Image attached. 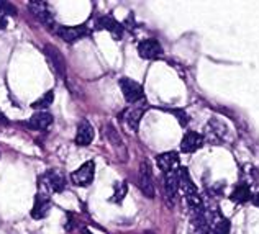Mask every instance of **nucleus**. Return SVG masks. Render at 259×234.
I'll return each mask as SVG.
<instances>
[{"label": "nucleus", "instance_id": "obj_3", "mask_svg": "<svg viewBox=\"0 0 259 234\" xmlns=\"http://www.w3.org/2000/svg\"><path fill=\"white\" fill-rule=\"evenodd\" d=\"M138 187L141 189L143 195L148 198H154V180H153V169L148 161H143L140 164V174H138Z\"/></svg>", "mask_w": 259, "mask_h": 234}, {"label": "nucleus", "instance_id": "obj_28", "mask_svg": "<svg viewBox=\"0 0 259 234\" xmlns=\"http://www.w3.org/2000/svg\"><path fill=\"white\" fill-rule=\"evenodd\" d=\"M145 234H153V232H145Z\"/></svg>", "mask_w": 259, "mask_h": 234}, {"label": "nucleus", "instance_id": "obj_10", "mask_svg": "<svg viewBox=\"0 0 259 234\" xmlns=\"http://www.w3.org/2000/svg\"><path fill=\"white\" fill-rule=\"evenodd\" d=\"M202 146H203V137L195 131L186 133L181 141V151L186 154H192L195 151H199Z\"/></svg>", "mask_w": 259, "mask_h": 234}, {"label": "nucleus", "instance_id": "obj_23", "mask_svg": "<svg viewBox=\"0 0 259 234\" xmlns=\"http://www.w3.org/2000/svg\"><path fill=\"white\" fill-rule=\"evenodd\" d=\"M105 134H107V137H108V141H110L113 146H117V148H123V143H121V139H120V134L117 133V129H115L112 125H107V128H105Z\"/></svg>", "mask_w": 259, "mask_h": 234}, {"label": "nucleus", "instance_id": "obj_9", "mask_svg": "<svg viewBox=\"0 0 259 234\" xmlns=\"http://www.w3.org/2000/svg\"><path fill=\"white\" fill-rule=\"evenodd\" d=\"M138 54L143 59H156L162 54V46L158 39H145L138 44Z\"/></svg>", "mask_w": 259, "mask_h": 234}, {"label": "nucleus", "instance_id": "obj_8", "mask_svg": "<svg viewBox=\"0 0 259 234\" xmlns=\"http://www.w3.org/2000/svg\"><path fill=\"white\" fill-rule=\"evenodd\" d=\"M56 33L61 39L66 41V43H74V41L87 36L89 30L82 25L80 26H59V28L56 30Z\"/></svg>", "mask_w": 259, "mask_h": 234}, {"label": "nucleus", "instance_id": "obj_11", "mask_svg": "<svg viewBox=\"0 0 259 234\" xmlns=\"http://www.w3.org/2000/svg\"><path fill=\"white\" fill-rule=\"evenodd\" d=\"M156 162H158V167L164 172V174L176 172V169L179 167V154L174 153V151H169V153L159 154L156 157Z\"/></svg>", "mask_w": 259, "mask_h": 234}, {"label": "nucleus", "instance_id": "obj_17", "mask_svg": "<svg viewBox=\"0 0 259 234\" xmlns=\"http://www.w3.org/2000/svg\"><path fill=\"white\" fill-rule=\"evenodd\" d=\"M164 190H166V197H167L169 203H172L177 192H179V174H176V172H169V174H166Z\"/></svg>", "mask_w": 259, "mask_h": 234}, {"label": "nucleus", "instance_id": "obj_22", "mask_svg": "<svg viewBox=\"0 0 259 234\" xmlns=\"http://www.w3.org/2000/svg\"><path fill=\"white\" fill-rule=\"evenodd\" d=\"M126 192H128V185H126V182H118V183H115V194H113V197L110 198V202H113V203H121V202H123V198L126 197Z\"/></svg>", "mask_w": 259, "mask_h": 234}, {"label": "nucleus", "instance_id": "obj_27", "mask_svg": "<svg viewBox=\"0 0 259 234\" xmlns=\"http://www.w3.org/2000/svg\"><path fill=\"white\" fill-rule=\"evenodd\" d=\"M253 203L257 206V208H259V194H256L254 197H253Z\"/></svg>", "mask_w": 259, "mask_h": 234}, {"label": "nucleus", "instance_id": "obj_6", "mask_svg": "<svg viewBox=\"0 0 259 234\" xmlns=\"http://www.w3.org/2000/svg\"><path fill=\"white\" fill-rule=\"evenodd\" d=\"M45 54H46L48 63H50V66L53 67L54 74H56L58 77L64 79V75H66V61L63 58V54L59 53V50H56V48L51 46V44H48L45 48Z\"/></svg>", "mask_w": 259, "mask_h": 234}, {"label": "nucleus", "instance_id": "obj_12", "mask_svg": "<svg viewBox=\"0 0 259 234\" xmlns=\"http://www.w3.org/2000/svg\"><path fill=\"white\" fill-rule=\"evenodd\" d=\"M51 210V200L50 197L45 195V194H39L35 198V205H33V210H31V216L33 219H43L48 216V213Z\"/></svg>", "mask_w": 259, "mask_h": 234}, {"label": "nucleus", "instance_id": "obj_13", "mask_svg": "<svg viewBox=\"0 0 259 234\" xmlns=\"http://www.w3.org/2000/svg\"><path fill=\"white\" fill-rule=\"evenodd\" d=\"M97 28L110 31V33H112V36H113L115 39H121V36H123V31H125V30H123V25L118 23L113 17H108V15L99 18Z\"/></svg>", "mask_w": 259, "mask_h": 234}, {"label": "nucleus", "instance_id": "obj_1", "mask_svg": "<svg viewBox=\"0 0 259 234\" xmlns=\"http://www.w3.org/2000/svg\"><path fill=\"white\" fill-rule=\"evenodd\" d=\"M39 194L50 197V194H63L66 189V178L58 170H48L39 177Z\"/></svg>", "mask_w": 259, "mask_h": 234}, {"label": "nucleus", "instance_id": "obj_16", "mask_svg": "<svg viewBox=\"0 0 259 234\" xmlns=\"http://www.w3.org/2000/svg\"><path fill=\"white\" fill-rule=\"evenodd\" d=\"M53 123V115L48 112H38L26 121V126L30 129H46L48 126H51Z\"/></svg>", "mask_w": 259, "mask_h": 234}, {"label": "nucleus", "instance_id": "obj_20", "mask_svg": "<svg viewBox=\"0 0 259 234\" xmlns=\"http://www.w3.org/2000/svg\"><path fill=\"white\" fill-rule=\"evenodd\" d=\"M210 218H215L212 221L213 234H230V221L222 216V213H213V215H210Z\"/></svg>", "mask_w": 259, "mask_h": 234}, {"label": "nucleus", "instance_id": "obj_7", "mask_svg": "<svg viewBox=\"0 0 259 234\" xmlns=\"http://www.w3.org/2000/svg\"><path fill=\"white\" fill-rule=\"evenodd\" d=\"M28 10L38 18L39 23H43L46 28H53L54 26V18L50 12V7L46 2H30L28 4Z\"/></svg>", "mask_w": 259, "mask_h": 234}, {"label": "nucleus", "instance_id": "obj_25", "mask_svg": "<svg viewBox=\"0 0 259 234\" xmlns=\"http://www.w3.org/2000/svg\"><path fill=\"white\" fill-rule=\"evenodd\" d=\"M7 28V15H4L2 12H0V31Z\"/></svg>", "mask_w": 259, "mask_h": 234}, {"label": "nucleus", "instance_id": "obj_26", "mask_svg": "<svg viewBox=\"0 0 259 234\" xmlns=\"http://www.w3.org/2000/svg\"><path fill=\"white\" fill-rule=\"evenodd\" d=\"M0 125H9V118L2 112H0Z\"/></svg>", "mask_w": 259, "mask_h": 234}, {"label": "nucleus", "instance_id": "obj_19", "mask_svg": "<svg viewBox=\"0 0 259 234\" xmlns=\"http://www.w3.org/2000/svg\"><path fill=\"white\" fill-rule=\"evenodd\" d=\"M251 190L246 183H240V185H236V189L233 190V194H231V200H233L235 203L238 205H243V203H246L251 200Z\"/></svg>", "mask_w": 259, "mask_h": 234}, {"label": "nucleus", "instance_id": "obj_4", "mask_svg": "<svg viewBox=\"0 0 259 234\" xmlns=\"http://www.w3.org/2000/svg\"><path fill=\"white\" fill-rule=\"evenodd\" d=\"M120 88H121V93H123V97L128 103H140L143 100V97H145L143 87L138 84V82H135L133 79H128V77L120 79Z\"/></svg>", "mask_w": 259, "mask_h": 234}, {"label": "nucleus", "instance_id": "obj_14", "mask_svg": "<svg viewBox=\"0 0 259 234\" xmlns=\"http://www.w3.org/2000/svg\"><path fill=\"white\" fill-rule=\"evenodd\" d=\"M94 139V128L87 120H82L77 126L76 134V144L77 146H89Z\"/></svg>", "mask_w": 259, "mask_h": 234}, {"label": "nucleus", "instance_id": "obj_2", "mask_svg": "<svg viewBox=\"0 0 259 234\" xmlns=\"http://www.w3.org/2000/svg\"><path fill=\"white\" fill-rule=\"evenodd\" d=\"M179 185L184 192V197L187 198V202L190 205V208H192L194 213H202L203 211V206H202V198L199 195V192H197L195 185L190 182V178L187 175V170L186 169H181L179 170Z\"/></svg>", "mask_w": 259, "mask_h": 234}, {"label": "nucleus", "instance_id": "obj_18", "mask_svg": "<svg viewBox=\"0 0 259 234\" xmlns=\"http://www.w3.org/2000/svg\"><path fill=\"white\" fill-rule=\"evenodd\" d=\"M208 221L205 218V213H194L192 218V228H190L189 234H208Z\"/></svg>", "mask_w": 259, "mask_h": 234}, {"label": "nucleus", "instance_id": "obj_24", "mask_svg": "<svg viewBox=\"0 0 259 234\" xmlns=\"http://www.w3.org/2000/svg\"><path fill=\"white\" fill-rule=\"evenodd\" d=\"M0 12L4 15H17V9L10 2H0Z\"/></svg>", "mask_w": 259, "mask_h": 234}, {"label": "nucleus", "instance_id": "obj_15", "mask_svg": "<svg viewBox=\"0 0 259 234\" xmlns=\"http://www.w3.org/2000/svg\"><path fill=\"white\" fill-rule=\"evenodd\" d=\"M143 113H145V108L135 107V108L125 110L123 115H121V118H123L126 126L132 129V131H136V129H138V125H140V120L143 118Z\"/></svg>", "mask_w": 259, "mask_h": 234}, {"label": "nucleus", "instance_id": "obj_21", "mask_svg": "<svg viewBox=\"0 0 259 234\" xmlns=\"http://www.w3.org/2000/svg\"><path fill=\"white\" fill-rule=\"evenodd\" d=\"M53 99H54V93L50 90V92H46L43 97H39L36 102H33L31 103V108H35V110H41V112H45V110L48 108L53 103Z\"/></svg>", "mask_w": 259, "mask_h": 234}, {"label": "nucleus", "instance_id": "obj_5", "mask_svg": "<svg viewBox=\"0 0 259 234\" xmlns=\"http://www.w3.org/2000/svg\"><path fill=\"white\" fill-rule=\"evenodd\" d=\"M94 175H95V164L94 161H87L77 170L72 172L71 180L76 185H79V187H87V185L92 183Z\"/></svg>", "mask_w": 259, "mask_h": 234}]
</instances>
